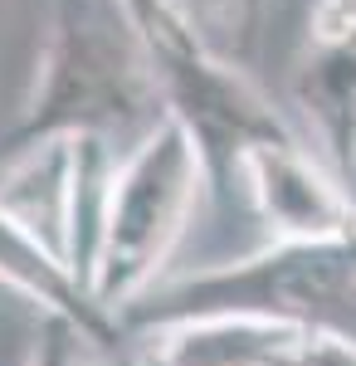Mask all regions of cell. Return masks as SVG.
Wrapping results in <instances>:
<instances>
[{
	"label": "cell",
	"instance_id": "6da1fadb",
	"mask_svg": "<svg viewBox=\"0 0 356 366\" xmlns=\"http://www.w3.org/2000/svg\"><path fill=\"white\" fill-rule=\"evenodd\" d=\"M166 117L157 64L122 0H54L39 74L0 157H34L64 142H142Z\"/></svg>",
	"mask_w": 356,
	"mask_h": 366
},
{
	"label": "cell",
	"instance_id": "7a4b0ae2",
	"mask_svg": "<svg viewBox=\"0 0 356 366\" xmlns=\"http://www.w3.org/2000/svg\"><path fill=\"white\" fill-rule=\"evenodd\" d=\"M191 317H264L312 337L356 342V229L337 239L269 244L239 264L157 283L122 312V332H157Z\"/></svg>",
	"mask_w": 356,
	"mask_h": 366
},
{
	"label": "cell",
	"instance_id": "3957f363",
	"mask_svg": "<svg viewBox=\"0 0 356 366\" xmlns=\"http://www.w3.org/2000/svg\"><path fill=\"white\" fill-rule=\"evenodd\" d=\"M200 191H210L200 152L191 132L166 113L112 167L103 229H98V249L88 269V288L103 312L122 322V312L157 288L171 249L191 225Z\"/></svg>",
	"mask_w": 356,
	"mask_h": 366
},
{
	"label": "cell",
	"instance_id": "277c9868",
	"mask_svg": "<svg viewBox=\"0 0 356 366\" xmlns=\"http://www.w3.org/2000/svg\"><path fill=\"white\" fill-rule=\"evenodd\" d=\"M157 84H162L166 113L191 132L205 167V186L219 200L239 191V162L254 142L293 137L288 122L274 113V103L210 44L191 54L157 59Z\"/></svg>",
	"mask_w": 356,
	"mask_h": 366
},
{
	"label": "cell",
	"instance_id": "5b68a950",
	"mask_svg": "<svg viewBox=\"0 0 356 366\" xmlns=\"http://www.w3.org/2000/svg\"><path fill=\"white\" fill-rule=\"evenodd\" d=\"M239 196H249L278 244L337 239L356 229L352 186L327 162H317L298 137L254 142L239 162Z\"/></svg>",
	"mask_w": 356,
	"mask_h": 366
},
{
	"label": "cell",
	"instance_id": "8992f818",
	"mask_svg": "<svg viewBox=\"0 0 356 366\" xmlns=\"http://www.w3.org/2000/svg\"><path fill=\"white\" fill-rule=\"evenodd\" d=\"M293 98L322 142L327 167L356 186V0H317L307 10Z\"/></svg>",
	"mask_w": 356,
	"mask_h": 366
},
{
	"label": "cell",
	"instance_id": "52a82bcc",
	"mask_svg": "<svg viewBox=\"0 0 356 366\" xmlns=\"http://www.w3.org/2000/svg\"><path fill=\"white\" fill-rule=\"evenodd\" d=\"M0 283L20 293L25 303H34L44 317L74 322L79 332L93 337V347H117L122 337V322L98 308L93 288L79 279V269L54 244V234L29 225L10 205H0Z\"/></svg>",
	"mask_w": 356,
	"mask_h": 366
},
{
	"label": "cell",
	"instance_id": "ba28073f",
	"mask_svg": "<svg viewBox=\"0 0 356 366\" xmlns=\"http://www.w3.org/2000/svg\"><path fill=\"white\" fill-rule=\"evenodd\" d=\"M312 332L264 317H191L157 327L137 366H293Z\"/></svg>",
	"mask_w": 356,
	"mask_h": 366
},
{
	"label": "cell",
	"instance_id": "9c48e42d",
	"mask_svg": "<svg viewBox=\"0 0 356 366\" xmlns=\"http://www.w3.org/2000/svg\"><path fill=\"white\" fill-rule=\"evenodd\" d=\"M127 15L137 20L142 39L152 49V64L157 59H171V54H191V49H205L210 39L195 29V20L186 15L181 0H122Z\"/></svg>",
	"mask_w": 356,
	"mask_h": 366
},
{
	"label": "cell",
	"instance_id": "30bf717a",
	"mask_svg": "<svg viewBox=\"0 0 356 366\" xmlns=\"http://www.w3.org/2000/svg\"><path fill=\"white\" fill-rule=\"evenodd\" d=\"M88 347L93 337L79 332L74 322H64V317H44L39 322V337L29 347L25 366H93L88 362Z\"/></svg>",
	"mask_w": 356,
	"mask_h": 366
},
{
	"label": "cell",
	"instance_id": "8fae6325",
	"mask_svg": "<svg viewBox=\"0 0 356 366\" xmlns=\"http://www.w3.org/2000/svg\"><path fill=\"white\" fill-rule=\"evenodd\" d=\"M293 366H356V342H347V337H307Z\"/></svg>",
	"mask_w": 356,
	"mask_h": 366
},
{
	"label": "cell",
	"instance_id": "7c38bea8",
	"mask_svg": "<svg viewBox=\"0 0 356 366\" xmlns=\"http://www.w3.org/2000/svg\"><path fill=\"white\" fill-rule=\"evenodd\" d=\"M264 10H269V0H234V29H239V49H244V54L259 44Z\"/></svg>",
	"mask_w": 356,
	"mask_h": 366
},
{
	"label": "cell",
	"instance_id": "4fadbf2b",
	"mask_svg": "<svg viewBox=\"0 0 356 366\" xmlns=\"http://www.w3.org/2000/svg\"><path fill=\"white\" fill-rule=\"evenodd\" d=\"M20 171H25V157H0V205L15 196V186H20Z\"/></svg>",
	"mask_w": 356,
	"mask_h": 366
}]
</instances>
